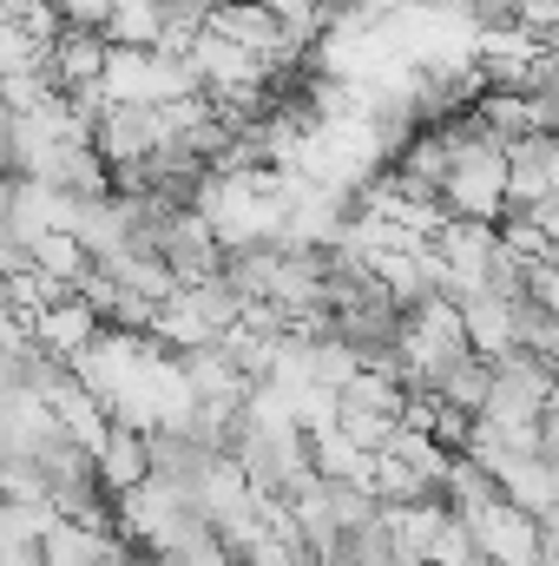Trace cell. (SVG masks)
Wrapping results in <instances>:
<instances>
[{"mask_svg":"<svg viewBox=\"0 0 559 566\" xmlns=\"http://www.w3.org/2000/svg\"><path fill=\"white\" fill-rule=\"evenodd\" d=\"M461 527H467V541H474V554L487 566H553V521H534L527 507H514L507 494H494V501H481L474 514H461Z\"/></svg>","mask_w":559,"mask_h":566,"instance_id":"obj_1","label":"cell"},{"mask_svg":"<svg viewBox=\"0 0 559 566\" xmlns=\"http://www.w3.org/2000/svg\"><path fill=\"white\" fill-rule=\"evenodd\" d=\"M93 336H99V310H93L86 296H73V290L53 296V303L27 323V343H33L40 356H60V363H73Z\"/></svg>","mask_w":559,"mask_h":566,"instance_id":"obj_2","label":"cell"},{"mask_svg":"<svg viewBox=\"0 0 559 566\" xmlns=\"http://www.w3.org/2000/svg\"><path fill=\"white\" fill-rule=\"evenodd\" d=\"M507 151V211L514 205H540L559 191V145L553 133H520L500 145Z\"/></svg>","mask_w":559,"mask_h":566,"instance_id":"obj_3","label":"cell"},{"mask_svg":"<svg viewBox=\"0 0 559 566\" xmlns=\"http://www.w3.org/2000/svg\"><path fill=\"white\" fill-rule=\"evenodd\" d=\"M93 461V488L99 494H126V488H139L145 481V428L133 422H106V434H99V448L86 454Z\"/></svg>","mask_w":559,"mask_h":566,"instance_id":"obj_4","label":"cell"},{"mask_svg":"<svg viewBox=\"0 0 559 566\" xmlns=\"http://www.w3.org/2000/svg\"><path fill=\"white\" fill-rule=\"evenodd\" d=\"M494 488L514 501V507H527L534 521H553V501H559V461L547 454H507L500 468H494Z\"/></svg>","mask_w":559,"mask_h":566,"instance_id":"obj_5","label":"cell"},{"mask_svg":"<svg viewBox=\"0 0 559 566\" xmlns=\"http://www.w3.org/2000/svg\"><path fill=\"white\" fill-rule=\"evenodd\" d=\"M20 258H27V264H33L40 277L66 283V290L86 277V264H93V258H86V244H80L73 231H33V238L20 244Z\"/></svg>","mask_w":559,"mask_h":566,"instance_id":"obj_6","label":"cell"},{"mask_svg":"<svg viewBox=\"0 0 559 566\" xmlns=\"http://www.w3.org/2000/svg\"><path fill=\"white\" fill-rule=\"evenodd\" d=\"M158 27H165V0H113L99 20V40L106 46H158Z\"/></svg>","mask_w":559,"mask_h":566,"instance_id":"obj_7","label":"cell"},{"mask_svg":"<svg viewBox=\"0 0 559 566\" xmlns=\"http://www.w3.org/2000/svg\"><path fill=\"white\" fill-rule=\"evenodd\" d=\"M53 296H66V283H53V277H40L33 264H13V271H0V303H7V316L27 329Z\"/></svg>","mask_w":559,"mask_h":566,"instance_id":"obj_8","label":"cell"},{"mask_svg":"<svg viewBox=\"0 0 559 566\" xmlns=\"http://www.w3.org/2000/svg\"><path fill=\"white\" fill-rule=\"evenodd\" d=\"M336 434H342V441H356L362 454H376V448H389L395 416H376V409H349V402H336Z\"/></svg>","mask_w":559,"mask_h":566,"instance_id":"obj_9","label":"cell"},{"mask_svg":"<svg viewBox=\"0 0 559 566\" xmlns=\"http://www.w3.org/2000/svg\"><path fill=\"white\" fill-rule=\"evenodd\" d=\"M40 60H46V46H40L20 20H0V80L20 73V66H40Z\"/></svg>","mask_w":559,"mask_h":566,"instance_id":"obj_10","label":"cell"},{"mask_svg":"<svg viewBox=\"0 0 559 566\" xmlns=\"http://www.w3.org/2000/svg\"><path fill=\"white\" fill-rule=\"evenodd\" d=\"M106 7H113V0H53V13H60V27H86V33H99V20H106Z\"/></svg>","mask_w":559,"mask_h":566,"instance_id":"obj_11","label":"cell"},{"mask_svg":"<svg viewBox=\"0 0 559 566\" xmlns=\"http://www.w3.org/2000/svg\"><path fill=\"white\" fill-rule=\"evenodd\" d=\"M0 566H40V547L33 541H0Z\"/></svg>","mask_w":559,"mask_h":566,"instance_id":"obj_12","label":"cell"}]
</instances>
